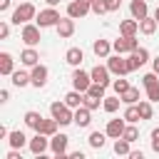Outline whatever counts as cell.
<instances>
[{
	"instance_id": "1",
	"label": "cell",
	"mask_w": 159,
	"mask_h": 159,
	"mask_svg": "<svg viewBox=\"0 0 159 159\" xmlns=\"http://www.w3.org/2000/svg\"><path fill=\"white\" fill-rule=\"evenodd\" d=\"M50 114L60 122V127H67V124L75 122V109L67 107L65 99H62V102H52V104H50Z\"/></svg>"
},
{
	"instance_id": "2",
	"label": "cell",
	"mask_w": 159,
	"mask_h": 159,
	"mask_svg": "<svg viewBox=\"0 0 159 159\" xmlns=\"http://www.w3.org/2000/svg\"><path fill=\"white\" fill-rule=\"evenodd\" d=\"M35 17H37V10H35V5L27 2V0H22V2L12 10V22H15V25H25V22H30V20H35Z\"/></svg>"
},
{
	"instance_id": "3",
	"label": "cell",
	"mask_w": 159,
	"mask_h": 159,
	"mask_svg": "<svg viewBox=\"0 0 159 159\" xmlns=\"http://www.w3.org/2000/svg\"><path fill=\"white\" fill-rule=\"evenodd\" d=\"M27 147H30V152L35 154V157H45V152L50 149V137L47 134H42V132H35V137L27 142Z\"/></svg>"
},
{
	"instance_id": "4",
	"label": "cell",
	"mask_w": 159,
	"mask_h": 159,
	"mask_svg": "<svg viewBox=\"0 0 159 159\" xmlns=\"http://www.w3.org/2000/svg\"><path fill=\"white\" fill-rule=\"evenodd\" d=\"M40 25L37 22H25L22 25V32H20V37H22V42L27 45V47H35L37 42H40Z\"/></svg>"
},
{
	"instance_id": "5",
	"label": "cell",
	"mask_w": 159,
	"mask_h": 159,
	"mask_svg": "<svg viewBox=\"0 0 159 159\" xmlns=\"http://www.w3.org/2000/svg\"><path fill=\"white\" fill-rule=\"evenodd\" d=\"M107 67H109V72H112L114 77H124V75H129V65H127V60H124L119 52L107 57Z\"/></svg>"
},
{
	"instance_id": "6",
	"label": "cell",
	"mask_w": 159,
	"mask_h": 159,
	"mask_svg": "<svg viewBox=\"0 0 159 159\" xmlns=\"http://www.w3.org/2000/svg\"><path fill=\"white\" fill-rule=\"evenodd\" d=\"M60 20H62V17H60V12H57L55 7L40 10V12H37V17H35V22H37L40 27H55V25H57Z\"/></svg>"
},
{
	"instance_id": "7",
	"label": "cell",
	"mask_w": 159,
	"mask_h": 159,
	"mask_svg": "<svg viewBox=\"0 0 159 159\" xmlns=\"http://www.w3.org/2000/svg\"><path fill=\"white\" fill-rule=\"evenodd\" d=\"M89 84H92V75H89V72H84V70H80V67H75V72H72V89L87 92V89H89Z\"/></svg>"
},
{
	"instance_id": "8",
	"label": "cell",
	"mask_w": 159,
	"mask_h": 159,
	"mask_svg": "<svg viewBox=\"0 0 159 159\" xmlns=\"http://www.w3.org/2000/svg\"><path fill=\"white\" fill-rule=\"evenodd\" d=\"M67 144H70L67 134H52L50 137V149H52L55 157H65L67 154Z\"/></svg>"
},
{
	"instance_id": "9",
	"label": "cell",
	"mask_w": 159,
	"mask_h": 159,
	"mask_svg": "<svg viewBox=\"0 0 159 159\" xmlns=\"http://www.w3.org/2000/svg\"><path fill=\"white\" fill-rule=\"evenodd\" d=\"M149 60V52L144 50V47H137L134 52H129V57H127V65H129V72H134V70H139L144 62Z\"/></svg>"
},
{
	"instance_id": "10",
	"label": "cell",
	"mask_w": 159,
	"mask_h": 159,
	"mask_svg": "<svg viewBox=\"0 0 159 159\" xmlns=\"http://www.w3.org/2000/svg\"><path fill=\"white\" fill-rule=\"evenodd\" d=\"M47 75H50V70L45 67V65H35L32 70H30V80H32V87H45L47 84Z\"/></svg>"
},
{
	"instance_id": "11",
	"label": "cell",
	"mask_w": 159,
	"mask_h": 159,
	"mask_svg": "<svg viewBox=\"0 0 159 159\" xmlns=\"http://www.w3.org/2000/svg\"><path fill=\"white\" fill-rule=\"evenodd\" d=\"M89 75H92V82H99V84H112V72H109V67L107 65H94L92 70H89Z\"/></svg>"
},
{
	"instance_id": "12",
	"label": "cell",
	"mask_w": 159,
	"mask_h": 159,
	"mask_svg": "<svg viewBox=\"0 0 159 159\" xmlns=\"http://www.w3.org/2000/svg\"><path fill=\"white\" fill-rule=\"evenodd\" d=\"M89 10H92V5H89V2H82V0H72V2L67 5V15H70V17H75V20L84 17Z\"/></svg>"
},
{
	"instance_id": "13",
	"label": "cell",
	"mask_w": 159,
	"mask_h": 159,
	"mask_svg": "<svg viewBox=\"0 0 159 159\" xmlns=\"http://www.w3.org/2000/svg\"><path fill=\"white\" fill-rule=\"evenodd\" d=\"M124 127H127V119H124V117H122V119H109L107 127H104V132H107V137L117 139V137L124 134Z\"/></svg>"
},
{
	"instance_id": "14",
	"label": "cell",
	"mask_w": 159,
	"mask_h": 159,
	"mask_svg": "<svg viewBox=\"0 0 159 159\" xmlns=\"http://www.w3.org/2000/svg\"><path fill=\"white\" fill-rule=\"evenodd\" d=\"M55 30H57L60 37H72V35H75V17H70V15L62 17V20L55 25Z\"/></svg>"
},
{
	"instance_id": "15",
	"label": "cell",
	"mask_w": 159,
	"mask_h": 159,
	"mask_svg": "<svg viewBox=\"0 0 159 159\" xmlns=\"http://www.w3.org/2000/svg\"><path fill=\"white\" fill-rule=\"evenodd\" d=\"M129 12H132L134 20H144V17L149 15V5H147V0H132V2H129Z\"/></svg>"
},
{
	"instance_id": "16",
	"label": "cell",
	"mask_w": 159,
	"mask_h": 159,
	"mask_svg": "<svg viewBox=\"0 0 159 159\" xmlns=\"http://www.w3.org/2000/svg\"><path fill=\"white\" fill-rule=\"evenodd\" d=\"M89 122H92V109L84 107V104L77 107V109H75V124L84 129V127H89Z\"/></svg>"
},
{
	"instance_id": "17",
	"label": "cell",
	"mask_w": 159,
	"mask_h": 159,
	"mask_svg": "<svg viewBox=\"0 0 159 159\" xmlns=\"http://www.w3.org/2000/svg\"><path fill=\"white\" fill-rule=\"evenodd\" d=\"M20 62H22L25 67H35V65L40 62V52H37L35 47H25V50L20 52Z\"/></svg>"
},
{
	"instance_id": "18",
	"label": "cell",
	"mask_w": 159,
	"mask_h": 159,
	"mask_svg": "<svg viewBox=\"0 0 159 159\" xmlns=\"http://www.w3.org/2000/svg\"><path fill=\"white\" fill-rule=\"evenodd\" d=\"M25 127H30V129H35V132H40V127H42V122H45V117L40 114V112H35V109H30V112H25Z\"/></svg>"
},
{
	"instance_id": "19",
	"label": "cell",
	"mask_w": 159,
	"mask_h": 159,
	"mask_svg": "<svg viewBox=\"0 0 159 159\" xmlns=\"http://www.w3.org/2000/svg\"><path fill=\"white\" fill-rule=\"evenodd\" d=\"M112 50H114V47H112L109 40H94V42H92V52H94L97 57H104V60H107Z\"/></svg>"
},
{
	"instance_id": "20",
	"label": "cell",
	"mask_w": 159,
	"mask_h": 159,
	"mask_svg": "<svg viewBox=\"0 0 159 159\" xmlns=\"http://www.w3.org/2000/svg\"><path fill=\"white\" fill-rule=\"evenodd\" d=\"M12 72H15V60H12V55H10V52H0V75L10 77Z\"/></svg>"
},
{
	"instance_id": "21",
	"label": "cell",
	"mask_w": 159,
	"mask_h": 159,
	"mask_svg": "<svg viewBox=\"0 0 159 159\" xmlns=\"http://www.w3.org/2000/svg\"><path fill=\"white\" fill-rule=\"evenodd\" d=\"M139 32V20H122L119 22V35H124V37H132V35H137Z\"/></svg>"
},
{
	"instance_id": "22",
	"label": "cell",
	"mask_w": 159,
	"mask_h": 159,
	"mask_svg": "<svg viewBox=\"0 0 159 159\" xmlns=\"http://www.w3.org/2000/svg\"><path fill=\"white\" fill-rule=\"evenodd\" d=\"M82 60H84V52H82L80 47H70V50L65 52V62H67V65H72V67H80V65H82Z\"/></svg>"
},
{
	"instance_id": "23",
	"label": "cell",
	"mask_w": 159,
	"mask_h": 159,
	"mask_svg": "<svg viewBox=\"0 0 159 159\" xmlns=\"http://www.w3.org/2000/svg\"><path fill=\"white\" fill-rule=\"evenodd\" d=\"M7 144H10L12 149H22V147L27 144V137H25L20 129H15V132H10V134H7Z\"/></svg>"
},
{
	"instance_id": "24",
	"label": "cell",
	"mask_w": 159,
	"mask_h": 159,
	"mask_svg": "<svg viewBox=\"0 0 159 159\" xmlns=\"http://www.w3.org/2000/svg\"><path fill=\"white\" fill-rule=\"evenodd\" d=\"M157 25H159L157 17H149V15H147L144 20H139V32H142V35H154V32H157Z\"/></svg>"
},
{
	"instance_id": "25",
	"label": "cell",
	"mask_w": 159,
	"mask_h": 159,
	"mask_svg": "<svg viewBox=\"0 0 159 159\" xmlns=\"http://www.w3.org/2000/svg\"><path fill=\"white\" fill-rule=\"evenodd\" d=\"M129 152H132V142H127L124 137H117L114 139V154L117 157H129Z\"/></svg>"
},
{
	"instance_id": "26",
	"label": "cell",
	"mask_w": 159,
	"mask_h": 159,
	"mask_svg": "<svg viewBox=\"0 0 159 159\" xmlns=\"http://www.w3.org/2000/svg\"><path fill=\"white\" fill-rule=\"evenodd\" d=\"M10 77H12V84H15V87H27V84H32V80H30V72L15 70Z\"/></svg>"
},
{
	"instance_id": "27",
	"label": "cell",
	"mask_w": 159,
	"mask_h": 159,
	"mask_svg": "<svg viewBox=\"0 0 159 159\" xmlns=\"http://www.w3.org/2000/svg\"><path fill=\"white\" fill-rule=\"evenodd\" d=\"M122 117L127 119V124H137V122L142 119V114H139V104H127V109H124Z\"/></svg>"
},
{
	"instance_id": "28",
	"label": "cell",
	"mask_w": 159,
	"mask_h": 159,
	"mask_svg": "<svg viewBox=\"0 0 159 159\" xmlns=\"http://www.w3.org/2000/svg\"><path fill=\"white\" fill-rule=\"evenodd\" d=\"M119 102H122L119 94H114V97H104V99H102V109H104L107 114H112V112L119 109Z\"/></svg>"
},
{
	"instance_id": "29",
	"label": "cell",
	"mask_w": 159,
	"mask_h": 159,
	"mask_svg": "<svg viewBox=\"0 0 159 159\" xmlns=\"http://www.w3.org/2000/svg\"><path fill=\"white\" fill-rule=\"evenodd\" d=\"M87 142H89L92 149H102L104 142H107V132H92V134L87 137Z\"/></svg>"
},
{
	"instance_id": "30",
	"label": "cell",
	"mask_w": 159,
	"mask_h": 159,
	"mask_svg": "<svg viewBox=\"0 0 159 159\" xmlns=\"http://www.w3.org/2000/svg\"><path fill=\"white\" fill-rule=\"evenodd\" d=\"M124 104H139V87H129L124 94H119Z\"/></svg>"
},
{
	"instance_id": "31",
	"label": "cell",
	"mask_w": 159,
	"mask_h": 159,
	"mask_svg": "<svg viewBox=\"0 0 159 159\" xmlns=\"http://www.w3.org/2000/svg\"><path fill=\"white\" fill-rule=\"evenodd\" d=\"M112 47H114V52H119V55H124V52H132V45H129V37H119V40H114L112 42Z\"/></svg>"
},
{
	"instance_id": "32",
	"label": "cell",
	"mask_w": 159,
	"mask_h": 159,
	"mask_svg": "<svg viewBox=\"0 0 159 159\" xmlns=\"http://www.w3.org/2000/svg\"><path fill=\"white\" fill-rule=\"evenodd\" d=\"M57 127H60V122L52 117V119H45V122H42L40 132H42V134H47V137H52V134H57Z\"/></svg>"
},
{
	"instance_id": "33",
	"label": "cell",
	"mask_w": 159,
	"mask_h": 159,
	"mask_svg": "<svg viewBox=\"0 0 159 159\" xmlns=\"http://www.w3.org/2000/svg\"><path fill=\"white\" fill-rule=\"evenodd\" d=\"M104 89H107L104 84H99V82H92V84H89V89H87L84 94H92V97H97V99H104V97H107V94H104Z\"/></svg>"
},
{
	"instance_id": "34",
	"label": "cell",
	"mask_w": 159,
	"mask_h": 159,
	"mask_svg": "<svg viewBox=\"0 0 159 159\" xmlns=\"http://www.w3.org/2000/svg\"><path fill=\"white\" fill-rule=\"evenodd\" d=\"M139 114H142V119H152L154 109H152V102H149V99H142V102H139Z\"/></svg>"
},
{
	"instance_id": "35",
	"label": "cell",
	"mask_w": 159,
	"mask_h": 159,
	"mask_svg": "<svg viewBox=\"0 0 159 159\" xmlns=\"http://www.w3.org/2000/svg\"><path fill=\"white\" fill-rule=\"evenodd\" d=\"M112 87H114V92H117V94H124V92H127V89H129L132 84H129V82H127L124 77H117V80L112 82Z\"/></svg>"
},
{
	"instance_id": "36",
	"label": "cell",
	"mask_w": 159,
	"mask_h": 159,
	"mask_svg": "<svg viewBox=\"0 0 159 159\" xmlns=\"http://www.w3.org/2000/svg\"><path fill=\"white\" fill-rule=\"evenodd\" d=\"M122 137H124L127 142H137V139H139V129H137L134 124H127V127H124V134H122Z\"/></svg>"
},
{
	"instance_id": "37",
	"label": "cell",
	"mask_w": 159,
	"mask_h": 159,
	"mask_svg": "<svg viewBox=\"0 0 159 159\" xmlns=\"http://www.w3.org/2000/svg\"><path fill=\"white\" fill-rule=\"evenodd\" d=\"M144 89H147V99L149 102H159V82H154V84H149Z\"/></svg>"
},
{
	"instance_id": "38",
	"label": "cell",
	"mask_w": 159,
	"mask_h": 159,
	"mask_svg": "<svg viewBox=\"0 0 159 159\" xmlns=\"http://www.w3.org/2000/svg\"><path fill=\"white\" fill-rule=\"evenodd\" d=\"M154 82H159V75H157L154 70H152V72H147V75L142 77V84H144V87H149V84H154Z\"/></svg>"
},
{
	"instance_id": "39",
	"label": "cell",
	"mask_w": 159,
	"mask_h": 159,
	"mask_svg": "<svg viewBox=\"0 0 159 159\" xmlns=\"http://www.w3.org/2000/svg\"><path fill=\"white\" fill-rule=\"evenodd\" d=\"M99 102H102V99H97V97H92V94H84V107H89L92 112L99 109Z\"/></svg>"
},
{
	"instance_id": "40",
	"label": "cell",
	"mask_w": 159,
	"mask_h": 159,
	"mask_svg": "<svg viewBox=\"0 0 159 159\" xmlns=\"http://www.w3.org/2000/svg\"><path fill=\"white\" fill-rule=\"evenodd\" d=\"M92 12H94V15H104V12H107L104 0H92Z\"/></svg>"
},
{
	"instance_id": "41",
	"label": "cell",
	"mask_w": 159,
	"mask_h": 159,
	"mask_svg": "<svg viewBox=\"0 0 159 159\" xmlns=\"http://www.w3.org/2000/svg\"><path fill=\"white\" fill-rule=\"evenodd\" d=\"M152 152H154V154H159V127H157V129H152Z\"/></svg>"
},
{
	"instance_id": "42",
	"label": "cell",
	"mask_w": 159,
	"mask_h": 159,
	"mask_svg": "<svg viewBox=\"0 0 159 159\" xmlns=\"http://www.w3.org/2000/svg\"><path fill=\"white\" fill-rule=\"evenodd\" d=\"M119 2H122V0H104L107 12H117V10H119Z\"/></svg>"
},
{
	"instance_id": "43",
	"label": "cell",
	"mask_w": 159,
	"mask_h": 159,
	"mask_svg": "<svg viewBox=\"0 0 159 159\" xmlns=\"http://www.w3.org/2000/svg\"><path fill=\"white\" fill-rule=\"evenodd\" d=\"M7 35H10V25H7V22H0V37L7 40Z\"/></svg>"
},
{
	"instance_id": "44",
	"label": "cell",
	"mask_w": 159,
	"mask_h": 159,
	"mask_svg": "<svg viewBox=\"0 0 159 159\" xmlns=\"http://www.w3.org/2000/svg\"><path fill=\"white\" fill-rule=\"evenodd\" d=\"M10 5H12V0H0V10H2V12L10 10Z\"/></svg>"
},
{
	"instance_id": "45",
	"label": "cell",
	"mask_w": 159,
	"mask_h": 159,
	"mask_svg": "<svg viewBox=\"0 0 159 159\" xmlns=\"http://www.w3.org/2000/svg\"><path fill=\"white\" fill-rule=\"evenodd\" d=\"M10 99V92L7 89H0V102H7Z\"/></svg>"
},
{
	"instance_id": "46",
	"label": "cell",
	"mask_w": 159,
	"mask_h": 159,
	"mask_svg": "<svg viewBox=\"0 0 159 159\" xmlns=\"http://www.w3.org/2000/svg\"><path fill=\"white\" fill-rule=\"evenodd\" d=\"M70 159H84L82 152H70Z\"/></svg>"
},
{
	"instance_id": "47",
	"label": "cell",
	"mask_w": 159,
	"mask_h": 159,
	"mask_svg": "<svg viewBox=\"0 0 159 159\" xmlns=\"http://www.w3.org/2000/svg\"><path fill=\"white\" fill-rule=\"evenodd\" d=\"M152 70L159 75V57H154V60H152Z\"/></svg>"
},
{
	"instance_id": "48",
	"label": "cell",
	"mask_w": 159,
	"mask_h": 159,
	"mask_svg": "<svg viewBox=\"0 0 159 159\" xmlns=\"http://www.w3.org/2000/svg\"><path fill=\"white\" fill-rule=\"evenodd\" d=\"M7 159H20V152H17V149H12V152L7 154Z\"/></svg>"
},
{
	"instance_id": "49",
	"label": "cell",
	"mask_w": 159,
	"mask_h": 159,
	"mask_svg": "<svg viewBox=\"0 0 159 159\" xmlns=\"http://www.w3.org/2000/svg\"><path fill=\"white\" fill-rule=\"evenodd\" d=\"M129 159H142V152H129Z\"/></svg>"
},
{
	"instance_id": "50",
	"label": "cell",
	"mask_w": 159,
	"mask_h": 159,
	"mask_svg": "<svg viewBox=\"0 0 159 159\" xmlns=\"http://www.w3.org/2000/svg\"><path fill=\"white\" fill-rule=\"evenodd\" d=\"M45 2H47L50 7H55V5H60V0H45Z\"/></svg>"
},
{
	"instance_id": "51",
	"label": "cell",
	"mask_w": 159,
	"mask_h": 159,
	"mask_svg": "<svg viewBox=\"0 0 159 159\" xmlns=\"http://www.w3.org/2000/svg\"><path fill=\"white\" fill-rule=\"evenodd\" d=\"M154 17H157V22H159V5H157V10H154Z\"/></svg>"
}]
</instances>
